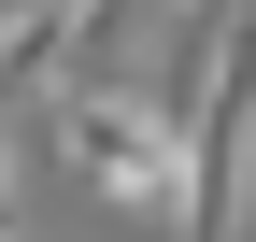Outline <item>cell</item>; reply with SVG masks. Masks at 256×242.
Instances as JSON below:
<instances>
[{
	"label": "cell",
	"instance_id": "2",
	"mask_svg": "<svg viewBox=\"0 0 256 242\" xmlns=\"http://www.w3.org/2000/svg\"><path fill=\"white\" fill-rule=\"evenodd\" d=\"M57 157H72L114 214H142V228H171V242H185V100H171V86L86 72L72 100H57Z\"/></svg>",
	"mask_w": 256,
	"mask_h": 242
},
{
	"label": "cell",
	"instance_id": "4",
	"mask_svg": "<svg viewBox=\"0 0 256 242\" xmlns=\"http://www.w3.org/2000/svg\"><path fill=\"white\" fill-rule=\"evenodd\" d=\"M0 242H28V228H14V214H0Z\"/></svg>",
	"mask_w": 256,
	"mask_h": 242
},
{
	"label": "cell",
	"instance_id": "3",
	"mask_svg": "<svg viewBox=\"0 0 256 242\" xmlns=\"http://www.w3.org/2000/svg\"><path fill=\"white\" fill-rule=\"evenodd\" d=\"M14 171H28V142H14V114H0V214H14Z\"/></svg>",
	"mask_w": 256,
	"mask_h": 242
},
{
	"label": "cell",
	"instance_id": "1",
	"mask_svg": "<svg viewBox=\"0 0 256 242\" xmlns=\"http://www.w3.org/2000/svg\"><path fill=\"white\" fill-rule=\"evenodd\" d=\"M185 100V242H242L256 214V14L214 0L200 14V57L171 72Z\"/></svg>",
	"mask_w": 256,
	"mask_h": 242
}]
</instances>
